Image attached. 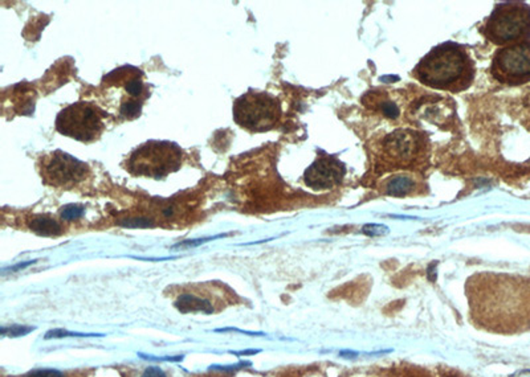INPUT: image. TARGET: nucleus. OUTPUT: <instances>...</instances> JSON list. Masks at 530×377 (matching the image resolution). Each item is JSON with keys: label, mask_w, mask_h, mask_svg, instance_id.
<instances>
[{"label": "nucleus", "mask_w": 530, "mask_h": 377, "mask_svg": "<svg viewBox=\"0 0 530 377\" xmlns=\"http://www.w3.org/2000/svg\"><path fill=\"white\" fill-rule=\"evenodd\" d=\"M368 152L377 175L422 174L429 168L431 145L424 133L414 128H398L374 139L368 146Z\"/></svg>", "instance_id": "obj_1"}, {"label": "nucleus", "mask_w": 530, "mask_h": 377, "mask_svg": "<svg viewBox=\"0 0 530 377\" xmlns=\"http://www.w3.org/2000/svg\"><path fill=\"white\" fill-rule=\"evenodd\" d=\"M475 75V61L467 48L452 41L432 48L414 69L422 84L451 93L469 88Z\"/></svg>", "instance_id": "obj_2"}, {"label": "nucleus", "mask_w": 530, "mask_h": 377, "mask_svg": "<svg viewBox=\"0 0 530 377\" xmlns=\"http://www.w3.org/2000/svg\"><path fill=\"white\" fill-rule=\"evenodd\" d=\"M102 94L105 105L121 119H136L141 114L143 101L149 91L143 82V73L133 66L118 68L102 78Z\"/></svg>", "instance_id": "obj_3"}, {"label": "nucleus", "mask_w": 530, "mask_h": 377, "mask_svg": "<svg viewBox=\"0 0 530 377\" xmlns=\"http://www.w3.org/2000/svg\"><path fill=\"white\" fill-rule=\"evenodd\" d=\"M482 34L496 45H510L530 38V6L522 1L499 4L482 27Z\"/></svg>", "instance_id": "obj_4"}, {"label": "nucleus", "mask_w": 530, "mask_h": 377, "mask_svg": "<svg viewBox=\"0 0 530 377\" xmlns=\"http://www.w3.org/2000/svg\"><path fill=\"white\" fill-rule=\"evenodd\" d=\"M183 158V151L176 143L150 140L130 154L127 170L131 175L164 179L180 168Z\"/></svg>", "instance_id": "obj_5"}, {"label": "nucleus", "mask_w": 530, "mask_h": 377, "mask_svg": "<svg viewBox=\"0 0 530 377\" xmlns=\"http://www.w3.org/2000/svg\"><path fill=\"white\" fill-rule=\"evenodd\" d=\"M234 119L240 127L251 133H265L278 125L281 105L269 93L250 90L235 101Z\"/></svg>", "instance_id": "obj_6"}, {"label": "nucleus", "mask_w": 530, "mask_h": 377, "mask_svg": "<svg viewBox=\"0 0 530 377\" xmlns=\"http://www.w3.org/2000/svg\"><path fill=\"white\" fill-rule=\"evenodd\" d=\"M108 114L92 102H76L66 106L56 118V130L65 137L84 143L100 138L106 127Z\"/></svg>", "instance_id": "obj_7"}, {"label": "nucleus", "mask_w": 530, "mask_h": 377, "mask_svg": "<svg viewBox=\"0 0 530 377\" xmlns=\"http://www.w3.org/2000/svg\"><path fill=\"white\" fill-rule=\"evenodd\" d=\"M491 73L506 85H521L530 81V40L506 45L493 56Z\"/></svg>", "instance_id": "obj_8"}, {"label": "nucleus", "mask_w": 530, "mask_h": 377, "mask_svg": "<svg viewBox=\"0 0 530 377\" xmlns=\"http://www.w3.org/2000/svg\"><path fill=\"white\" fill-rule=\"evenodd\" d=\"M40 175L47 186L71 189L88 177L89 167L88 164L80 162L72 155L57 150L43 158Z\"/></svg>", "instance_id": "obj_9"}, {"label": "nucleus", "mask_w": 530, "mask_h": 377, "mask_svg": "<svg viewBox=\"0 0 530 377\" xmlns=\"http://www.w3.org/2000/svg\"><path fill=\"white\" fill-rule=\"evenodd\" d=\"M345 174L346 167L337 156L321 154L313 164L306 168L303 182L308 187L316 191L330 189L341 183Z\"/></svg>", "instance_id": "obj_10"}, {"label": "nucleus", "mask_w": 530, "mask_h": 377, "mask_svg": "<svg viewBox=\"0 0 530 377\" xmlns=\"http://www.w3.org/2000/svg\"><path fill=\"white\" fill-rule=\"evenodd\" d=\"M379 189L383 195L392 198H414L424 195L429 191V184L422 174L399 172L380 182Z\"/></svg>", "instance_id": "obj_11"}, {"label": "nucleus", "mask_w": 530, "mask_h": 377, "mask_svg": "<svg viewBox=\"0 0 530 377\" xmlns=\"http://www.w3.org/2000/svg\"><path fill=\"white\" fill-rule=\"evenodd\" d=\"M362 102L368 109L378 112L386 118L395 119L401 115L399 105L392 100L387 91H368L362 98Z\"/></svg>", "instance_id": "obj_12"}, {"label": "nucleus", "mask_w": 530, "mask_h": 377, "mask_svg": "<svg viewBox=\"0 0 530 377\" xmlns=\"http://www.w3.org/2000/svg\"><path fill=\"white\" fill-rule=\"evenodd\" d=\"M176 307L180 313L187 314V313H203V314L210 315L214 313V306L208 300L199 298L194 294H182L178 297L176 301Z\"/></svg>", "instance_id": "obj_13"}, {"label": "nucleus", "mask_w": 530, "mask_h": 377, "mask_svg": "<svg viewBox=\"0 0 530 377\" xmlns=\"http://www.w3.org/2000/svg\"><path fill=\"white\" fill-rule=\"evenodd\" d=\"M28 226L32 232H35L38 236H44V237H55V236L62 235V232H63V228L53 217L44 216V214L34 216L29 220Z\"/></svg>", "instance_id": "obj_14"}, {"label": "nucleus", "mask_w": 530, "mask_h": 377, "mask_svg": "<svg viewBox=\"0 0 530 377\" xmlns=\"http://www.w3.org/2000/svg\"><path fill=\"white\" fill-rule=\"evenodd\" d=\"M102 338L103 334H84V332H73V331H66L62 328L51 330L44 335V339H63V338Z\"/></svg>", "instance_id": "obj_15"}, {"label": "nucleus", "mask_w": 530, "mask_h": 377, "mask_svg": "<svg viewBox=\"0 0 530 377\" xmlns=\"http://www.w3.org/2000/svg\"><path fill=\"white\" fill-rule=\"evenodd\" d=\"M35 330H36V327L26 326V325H13V326L10 327H1L0 328V334L3 337L20 338V337H26V335L31 334Z\"/></svg>", "instance_id": "obj_16"}, {"label": "nucleus", "mask_w": 530, "mask_h": 377, "mask_svg": "<svg viewBox=\"0 0 530 377\" xmlns=\"http://www.w3.org/2000/svg\"><path fill=\"white\" fill-rule=\"evenodd\" d=\"M85 212V209L80 205H66L62 211V219L65 221H72L80 219Z\"/></svg>", "instance_id": "obj_17"}, {"label": "nucleus", "mask_w": 530, "mask_h": 377, "mask_svg": "<svg viewBox=\"0 0 530 377\" xmlns=\"http://www.w3.org/2000/svg\"><path fill=\"white\" fill-rule=\"evenodd\" d=\"M141 359H145V360H152V362H182L185 359L183 355H178V356H166V357H154L152 355H145V353H138Z\"/></svg>", "instance_id": "obj_18"}, {"label": "nucleus", "mask_w": 530, "mask_h": 377, "mask_svg": "<svg viewBox=\"0 0 530 377\" xmlns=\"http://www.w3.org/2000/svg\"><path fill=\"white\" fill-rule=\"evenodd\" d=\"M24 377H64V375L60 371H56V369H38V371L29 372Z\"/></svg>", "instance_id": "obj_19"}, {"label": "nucleus", "mask_w": 530, "mask_h": 377, "mask_svg": "<svg viewBox=\"0 0 530 377\" xmlns=\"http://www.w3.org/2000/svg\"><path fill=\"white\" fill-rule=\"evenodd\" d=\"M251 363L250 362H241L238 364L234 365H211L210 367V371H223V372H234V371H238L243 367H250Z\"/></svg>", "instance_id": "obj_20"}, {"label": "nucleus", "mask_w": 530, "mask_h": 377, "mask_svg": "<svg viewBox=\"0 0 530 377\" xmlns=\"http://www.w3.org/2000/svg\"><path fill=\"white\" fill-rule=\"evenodd\" d=\"M215 332H239V334H244V335H251V337H262L264 335L263 332H251V331H244V330H239L236 327H224V328H216Z\"/></svg>", "instance_id": "obj_21"}, {"label": "nucleus", "mask_w": 530, "mask_h": 377, "mask_svg": "<svg viewBox=\"0 0 530 377\" xmlns=\"http://www.w3.org/2000/svg\"><path fill=\"white\" fill-rule=\"evenodd\" d=\"M141 377H167L159 367H149L145 369Z\"/></svg>", "instance_id": "obj_22"}, {"label": "nucleus", "mask_w": 530, "mask_h": 377, "mask_svg": "<svg viewBox=\"0 0 530 377\" xmlns=\"http://www.w3.org/2000/svg\"><path fill=\"white\" fill-rule=\"evenodd\" d=\"M259 352L260 350H244V351H229V353H232L235 356H247V355H256Z\"/></svg>", "instance_id": "obj_23"}]
</instances>
